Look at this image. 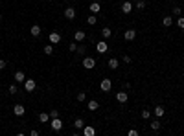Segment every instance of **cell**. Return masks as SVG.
<instances>
[{"label": "cell", "mask_w": 184, "mask_h": 136, "mask_svg": "<svg viewBox=\"0 0 184 136\" xmlns=\"http://www.w3.org/2000/svg\"><path fill=\"white\" fill-rule=\"evenodd\" d=\"M99 88H101L103 92H111V88H112V81L109 79V77H105V79H101V83H99Z\"/></svg>", "instance_id": "6da1fadb"}, {"label": "cell", "mask_w": 184, "mask_h": 136, "mask_svg": "<svg viewBox=\"0 0 184 136\" xmlns=\"http://www.w3.org/2000/svg\"><path fill=\"white\" fill-rule=\"evenodd\" d=\"M83 66H85L87 70H92L96 66V59L94 57H85V59H83Z\"/></svg>", "instance_id": "7a4b0ae2"}, {"label": "cell", "mask_w": 184, "mask_h": 136, "mask_svg": "<svg viewBox=\"0 0 184 136\" xmlns=\"http://www.w3.org/2000/svg\"><path fill=\"white\" fill-rule=\"evenodd\" d=\"M131 11H133V2H131V0H125V2H122V13L129 15Z\"/></svg>", "instance_id": "3957f363"}, {"label": "cell", "mask_w": 184, "mask_h": 136, "mask_svg": "<svg viewBox=\"0 0 184 136\" xmlns=\"http://www.w3.org/2000/svg\"><path fill=\"white\" fill-rule=\"evenodd\" d=\"M35 86H37L35 79H26V81H24V88H26V92H33Z\"/></svg>", "instance_id": "277c9868"}, {"label": "cell", "mask_w": 184, "mask_h": 136, "mask_svg": "<svg viewBox=\"0 0 184 136\" xmlns=\"http://www.w3.org/2000/svg\"><path fill=\"white\" fill-rule=\"evenodd\" d=\"M50 125H52V129H54V131H61V129H63V121H61L59 118H52Z\"/></svg>", "instance_id": "5b68a950"}, {"label": "cell", "mask_w": 184, "mask_h": 136, "mask_svg": "<svg viewBox=\"0 0 184 136\" xmlns=\"http://www.w3.org/2000/svg\"><path fill=\"white\" fill-rule=\"evenodd\" d=\"M96 50H98V54H107V52H109L107 42H105V41H99L98 44H96Z\"/></svg>", "instance_id": "8992f818"}, {"label": "cell", "mask_w": 184, "mask_h": 136, "mask_svg": "<svg viewBox=\"0 0 184 136\" xmlns=\"http://www.w3.org/2000/svg\"><path fill=\"white\" fill-rule=\"evenodd\" d=\"M127 99H129V96H127V92H118L116 94V101L118 103H127Z\"/></svg>", "instance_id": "52a82bcc"}, {"label": "cell", "mask_w": 184, "mask_h": 136, "mask_svg": "<svg viewBox=\"0 0 184 136\" xmlns=\"http://www.w3.org/2000/svg\"><path fill=\"white\" fill-rule=\"evenodd\" d=\"M74 39H76L77 42H83V41H85V39H87V33L83 31V29H77V31L74 33Z\"/></svg>", "instance_id": "ba28073f"}, {"label": "cell", "mask_w": 184, "mask_h": 136, "mask_svg": "<svg viewBox=\"0 0 184 136\" xmlns=\"http://www.w3.org/2000/svg\"><path fill=\"white\" fill-rule=\"evenodd\" d=\"M24 112H26L24 105H15V107H13V114H15V116H24Z\"/></svg>", "instance_id": "9c48e42d"}, {"label": "cell", "mask_w": 184, "mask_h": 136, "mask_svg": "<svg viewBox=\"0 0 184 136\" xmlns=\"http://www.w3.org/2000/svg\"><path fill=\"white\" fill-rule=\"evenodd\" d=\"M124 39L125 41H134V39H136V31H134V29H127L124 33Z\"/></svg>", "instance_id": "30bf717a"}, {"label": "cell", "mask_w": 184, "mask_h": 136, "mask_svg": "<svg viewBox=\"0 0 184 136\" xmlns=\"http://www.w3.org/2000/svg\"><path fill=\"white\" fill-rule=\"evenodd\" d=\"M87 109H89L90 112H94V111H98V109H99V103L96 101V99H90V101L87 103Z\"/></svg>", "instance_id": "8fae6325"}, {"label": "cell", "mask_w": 184, "mask_h": 136, "mask_svg": "<svg viewBox=\"0 0 184 136\" xmlns=\"http://www.w3.org/2000/svg\"><path fill=\"white\" fill-rule=\"evenodd\" d=\"M83 134H85V136H94L96 134V129L92 125H85V127H83Z\"/></svg>", "instance_id": "7c38bea8"}, {"label": "cell", "mask_w": 184, "mask_h": 136, "mask_svg": "<svg viewBox=\"0 0 184 136\" xmlns=\"http://www.w3.org/2000/svg\"><path fill=\"white\" fill-rule=\"evenodd\" d=\"M30 33H32L33 37H41V26H39V24H33L32 28H30Z\"/></svg>", "instance_id": "4fadbf2b"}, {"label": "cell", "mask_w": 184, "mask_h": 136, "mask_svg": "<svg viewBox=\"0 0 184 136\" xmlns=\"http://www.w3.org/2000/svg\"><path fill=\"white\" fill-rule=\"evenodd\" d=\"M107 66L111 68V70H116L118 66H120V61H118V59H114V57H112V59H109V61H107Z\"/></svg>", "instance_id": "5bb4252c"}, {"label": "cell", "mask_w": 184, "mask_h": 136, "mask_svg": "<svg viewBox=\"0 0 184 136\" xmlns=\"http://www.w3.org/2000/svg\"><path fill=\"white\" fill-rule=\"evenodd\" d=\"M48 39H50V42H52V44H57V42L61 41V35L59 33H50V35H48Z\"/></svg>", "instance_id": "9a60e30c"}, {"label": "cell", "mask_w": 184, "mask_h": 136, "mask_svg": "<svg viewBox=\"0 0 184 136\" xmlns=\"http://www.w3.org/2000/svg\"><path fill=\"white\" fill-rule=\"evenodd\" d=\"M64 17H66L68 20H72L74 17H76V9H74V7H66V9H64Z\"/></svg>", "instance_id": "2e32d148"}, {"label": "cell", "mask_w": 184, "mask_h": 136, "mask_svg": "<svg viewBox=\"0 0 184 136\" xmlns=\"http://www.w3.org/2000/svg\"><path fill=\"white\" fill-rule=\"evenodd\" d=\"M153 112H155V116H164V114H166V109L164 107H162V105H156V107L155 109H153Z\"/></svg>", "instance_id": "e0dca14e"}, {"label": "cell", "mask_w": 184, "mask_h": 136, "mask_svg": "<svg viewBox=\"0 0 184 136\" xmlns=\"http://www.w3.org/2000/svg\"><path fill=\"white\" fill-rule=\"evenodd\" d=\"M89 9H90V13H99V9H101V6H99V2H92L90 6H89Z\"/></svg>", "instance_id": "ac0fdd59"}, {"label": "cell", "mask_w": 184, "mask_h": 136, "mask_svg": "<svg viewBox=\"0 0 184 136\" xmlns=\"http://www.w3.org/2000/svg\"><path fill=\"white\" fill-rule=\"evenodd\" d=\"M101 37H103V39H111V37H112V29L105 26V28L101 29Z\"/></svg>", "instance_id": "d6986e66"}, {"label": "cell", "mask_w": 184, "mask_h": 136, "mask_svg": "<svg viewBox=\"0 0 184 136\" xmlns=\"http://www.w3.org/2000/svg\"><path fill=\"white\" fill-rule=\"evenodd\" d=\"M48 120H52L48 112H41V114H39V121H41V123H48Z\"/></svg>", "instance_id": "ffe728a7"}, {"label": "cell", "mask_w": 184, "mask_h": 136, "mask_svg": "<svg viewBox=\"0 0 184 136\" xmlns=\"http://www.w3.org/2000/svg\"><path fill=\"white\" fill-rule=\"evenodd\" d=\"M15 81H17V83H24V81H26L24 72H20V70H19V72H15Z\"/></svg>", "instance_id": "44dd1931"}, {"label": "cell", "mask_w": 184, "mask_h": 136, "mask_svg": "<svg viewBox=\"0 0 184 136\" xmlns=\"http://www.w3.org/2000/svg\"><path fill=\"white\" fill-rule=\"evenodd\" d=\"M171 24H173V17H164V19H162V26H164V28H169Z\"/></svg>", "instance_id": "7402d4cb"}, {"label": "cell", "mask_w": 184, "mask_h": 136, "mask_svg": "<svg viewBox=\"0 0 184 136\" xmlns=\"http://www.w3.org/2000/svg\"><path fill=\"white\" fill-rule=\"evenodd\" d=\"M74 127H76L77 131H83V127H85V121H83L81 118H77V120L74 121Z\"/></svg>", "instance_id": "603a6c76"}, {"label": "cell", "mask_w": 184, "mask_h": 136, "mask_svg": "<svg viewBox=\"0 0 184 136\" xmlns=\"http://www.w3.org/2000/svg\"><path fill=\"white\" fill-rule=\"evenodd\" d=\"M96 22H98V19H96V15H94V13H90V17H89V19H87V24H89V26H94Z\"/></svg>", "instance_id": "cb8c5ba5"}, {"label": "cell", "mask_w": 184, "mask_h": 136, "mask_svg": "<svg viewBox=\"0 0 184 136\" xmlns=\"http://www.w3.org/2000/svg\"><path fill=\"white\" fill-rule=\"evenodd\" d=\"M42 52H44L46 55H52V54H54V44H52V42H50V44H46V46H44V50H42Z\"/></svg>", "instance_id": "d4e9b609"}, {"label": "cell", "mask_w": 184, "mask_h": 136, "mask_svg": "<svg viewBox=\"0 0 184 136\" xmlns=\"http://www.w3.org/2000/svg\"><path fill=\"white\" fill-rule=\"evenodd\" d=\"M175 22H177V26H179L181 29H184V17H181V15H179L177 19H175Z\"/></svg>", "instance_id": "484cf974"}, {"label": "cell", "mask_w": 184, "mask_h": 136, "mask_svg": "<svg viewBox=\"0 0 184 136\" xmlns=\"http://www.w3.org/2000/svg\"><path fill=\"white\" fill-rule=\"evenodd\" d=\"M151 129H153V131H155V133H156V131H160V121H158V120H155V121H151Z\"/></svg>", "instance_id": "4316f807"}, {"label": "cell", "mask_w": 184, "mask_h": 136, "mask_svg": "<svg viewBox=\"0 0 184 136\" xmlns=\"http://www.w3.org/2000/svg\"><path fill=\"white\" fill-rule=\"evenodd\" d=\"M142 118H144V120H149V118H151V111H149V109H144V111H142Z\"/></svg>", "instance_id": "83f0119b"}, {"label": "cell", "mask_w": 184, "mask_h": 136, "mask_svg": "<svg viewBox=\"0 0 184 136\" xmlns=\"http://www.w3.org/2000/svg\"><path fill=\"white\" fill-rule=\"evenodd\" d=\"M146 7V2L144 0H136V9H144Z\"/></svg>", "instance_id": "f1b7e54d"}, {"label": "cell", "mask_w": 184, "mask_h": 136, "mask_svg": "<svg viewBox=\"0 0 184 136\" xmlns=\"http://www.w3.org/2000/svg\"><path fill=\"white\" fill-rule=\"evenodd\" d=\"M87 99V94L85 92H79V94H77V101H85Z\"/></svg>", "instance_id": "f546056e"}, {"label": "cell", "mask_w": 184, "mask_h": 136, "mask_svg": "<svg viewBox=\"0 0 184 136\" xmlns=\"http://www.w3.org/2000/svg\"><path fill=\"white\" fill-rule=\"evenodd\" d=\"M76 52H77V54H79V55H85L87 48H85V46H77V50H76Z\"/></svg>", "instance_id": "4dcf8cb0"}, {"label": "cell", "mask_w": 184, "mask_h": 136, "mask_svg": "<svg viewBox=\"0 0 184 136\" xmlns=\"http://www.w3.org/2000/svg\"><path fill=\"white\" fill-rule=\"evenodd\" d=\"M17 92H19L17 85H11V86H9V94H17Z\"/></svg>", "instance_id": "1f68e13d"}, {"label": "cell", "mask_w": 184, "mask_h": 136, "mask_svg": "<svg viewBox=\"0 0 184 136\" xmlns=\"http://www.w3.org/2000/svg\"><path fill=\"white\" fill-rule=\"evenodd\" d=\"M181 11H182V9H181L179 6H175V7H173V15H177V17H179V15H181Z\"/></svg>", "instance_id": "d6a6232c"}, {"label": "cell", "mask_w": 184, "mask_h": 136, "mask_svg": "<svg viewBox=\"0 0 184 136\" xmlns=\"http://www.w3.org/2000/svg\"><path fill=\"white\" fill-rule=\"evenodd\" d=\"M50 118H59V111H50Z\"/></svg>", "instance_id": "836d02e7"}, {"label": "cell", "mask_w": 184, "mask_h": 136, "mask_svg": "<svg viewBox=\"0 0 184 136\" xmlns=\"http://www.w3.org/2000/svg\"><path fill=\"white\" fill-rule=\"evenodd\" d=\"M68 50H70V52H76V50H77V44H76V42H72V44L68 46Z\"/></svg>", "instance_id": "e575fe53"}, {"label": "cell", "mask_w": 184, "mask_h": 136, "mask_svg": "<svg viewBox=\"0 0 184 136\" xmlns=\"http://www.w3.org/2000/svg\"><path fill=\"white\" fill-rule=\"evenodd\" d=\"M6 66H7V64H6V61H4V59H0V70H4Z\"/></svg>", "instance_id": "d590c367"}, {"label": "cell", "mask_w": 184, "mask_h": 136, "mask_svg": "<svg viewBox=\"0 0 184 136\" xmlns=\"http://www.w3.org/2000/svg\"><path fill=\"white\" fill-rule=\"evenodd\" d=\"M124 63H127V64L131 63V57H129V55H125V57H124Z\"/></svg>", "instance_id": "8d00e7d4"}, {"label": "cell", "mask_w": 184, "mask_h": 136, "mask_svg": "<svg viewBox=\"0 0 184 136\" xmlns=\"http://www.w3.org/2000/svg\"><path fill=\"white\" fill-rule=\"evenodd\" d=\"M30 134H32V136H39V131H37V129H33V131H32V133H30Z\"/></svg>", "instance_id": "74e56055"}, {"label": "cell", "mask_w": 184, "mask_h": 136, "mask_svg": "<svg viewBox=\"0 0 184 136\" xmlns=\"http://www.w3.org/2000/svg\"><path fill=\"white\" fill-rule=\"evenodd\" d=\"M64 2H68V0H64Z\"/></svg>", "instance_id": "f35d334b"}, {"label": "cell", "mask_w": 184, "mask_h": 136, "mask_svg": "<svg viewBox=\"0 0 184 136\" xmlns=\"http://www.w3.org/2000/svg\"><path fill=\"white\" fill-rule=\"evenodd\" d=\"M0 19H2V15H0Z\"/></svg>", "instance_id": "ab89813d"}]
</instances>
